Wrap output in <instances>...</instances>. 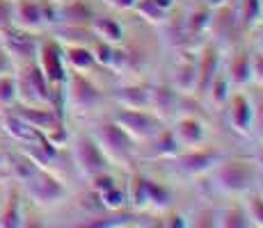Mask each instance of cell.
<instances>
[{
  "mask_svg": "<svg viewBox=\"0 0 263 228\" xmlns=\"http://www.w3.org/2000/svg\"><path fill=\"white\" fill-rule=\"evenodd\" d=\"M12 21L23 30H37L42 25V12L34 3L30 0H21L12 7Z\"/></svg>",
  "mask_w": 263,
  "mask_h": 228,
  "instance_id": "6da1fadb",
  "label": "cell"
},
{
  "mask_svg": "<svg viewBox=\"0 0 263 228\" xmlns=\"http://www.w3.org/2000/svg\"><path fill=\"white\" fill-rule=\"evenodd\" d=\"M44 71L50 80H58L62 75V69H60V62H58V55H55L53 48H46L44 50Z\"/></svg>",
  "mask_w": 263,
  "mask_h": 228,
  "instance_id": "3957f363",
  "label": "cell"
},
{
  "mask_svg": "<svg viewBox=\"0 0 263 228\" xmlns=\"http://www.w3.org/2000/svg\"><path fill=\"white\" fill-rule=\"evenodd\" d=\"M12 23V7L5 0H0V28H7Z\"/></svg>",
  "mask_w": 263,
  "mask_h": 228,
  "instance_id": "5b68a950",
  "label": "cell"
},
{
  "mask_svg": "<svg viewBox=\"0 0 263 228\" xmlns=\"http://www.w3.org/2000/svg\"><path fill=\"white\" fill-rule=\"evenodd\" d=\"M14 96H16V85H14V80L0 75V103H9Z\"/></svg>",
  "mask_w": 263,
  "mask_h": 228,
  "instance_id": "277c9868",
  "label": "cell"
},
{
  "mask_svg": "<svg viewBox=\"0 0 263 228\" xmlns=\"http://www.w3.org/2000/svg\"><path fill=\"white\" fill-rule=\"evenodd\" d=\"M0 162H3V155H0Z\"/></svg>",
  "mask_w": 263,
  "mask_h": 228,
  "instance_id": "52a82bcc",
  "label": "cell"
},
{
  "mask_svg": "<svg viewBox=\"0 0 263 228\" xmlns=\"http://www.w3.org/2000/svg\"><path fill=\"white\" fill-rule=\"evenodd\" d=\"M28 192H30V196H32L37 203H50V201H55L60 194H62V190H60L58 185H55L50 178H34V180H30V185H28Z\"/></svg>",
  "mask_w": 263,
  "mask_h": 228,
  "instance_id": "7a4b0ae2",
  "label": "cell"
},
{
  "mask_svg": "<svg viewBox=\"0 0 263 228\" xmlns=\"http://www.w3.org/2000/svg\"><path fill=\"white\" fill-rule=\"evenodd\" d=\"M5 69H7V57H5V55L0 53V75L5 73Z\"/></svg>",
  "mask_w": 263,
  "mask_h": 228,
  "instance_id": "8992f818",
  "label": "cell"
}]
</instances>
